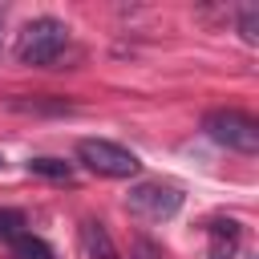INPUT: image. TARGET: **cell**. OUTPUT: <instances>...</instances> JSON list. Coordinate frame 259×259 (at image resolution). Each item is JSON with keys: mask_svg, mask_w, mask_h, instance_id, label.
<instances>
[{"mask_svg": "<svg viewBox=\"0 0 259 259\" xmlns=\"http://www.w3.org/2000/svg\"><path fill=\"white\" fill-rule=\"evenodd\" d=\"M81 247H85V255H89V259H117V251H113V243H109L105 227H101V223H93V219H85V223H81Z\"/></svg>", "mask_w": 259, "mask_h": 259, "instance_id": "5", "label": "cell"}, {"mask_svg": "<svg viewBox=\"0 0 259 259\" xmlns=\"http://www.w3.org/2000/svg\"><path fill=\"white\" fill-rule=\"evenodd\" d=\"M16 235H24V214L20 210H0V239H16Z\"/></svg>", "mask_w": 259, "mask_h": 259, "instance_id": "10", "label": "cell"}, {"mask_svg": "<svg viewBox=\"0 0 259 259\" xmlns=\"http://www.w3.org/2000/svg\"><path fill=\"white\" fill-rule=\"evenodd\" d=\"M0 166H4V158H0Z\"/></svg>", "mask_w": 259, "mask_h": 259, "instance_id": "13", "label": "cell"}, {"mask_svg": "<svg viewBox=\"0 0 259 259\" xmlns=\"http://www.w3.org/2000/svg\"><path fill=\"white\" fill-rule=\"evenodd\" d=\"M138 259H162V251H158L150 239H138Z\"/></svg>", "mask_w": 259, "mask_h": 259, "instance_id": "12", "label": "cell"}, {"mask_svg": "<svg viewBox=\"0 0 259 259\" xmlns=\"http://www.w3.org/2000/svg\"><path fill=\"white\" fill-rule=\"evenodd\" d=\"M202 130H206L210 142H219L235 154H255L259 150V125L243 109H210L202 117Z\"/></svg>", "mask_w": 259, "mask_h": 259, "instance_id": "2", "label": "cell"}, {"mask_svg": "<svg viewBox=\"0 0 259 259\" xmlns=\"http://www.w3.org/2000/svg\"><path fill=\"white\" fill-rule=\"evenodd\" d=\"M12 109H20V113H65V109H73V105H69L65 97H53V101H36V97L24 101V97H16Z\"/></svg>", "mask_w": 259, "mask_h": 259, "instance_id": "9", "label": "cell"}, {"mask_svg": "<svg viewBox=\"0 0 259 259\" xmlns=\"http://www.w3.org/2000/svg\"><path fill=\"white\" fill-rule=\"evenodd\" d=\"M125 206L150 223H162V219H174L182 210V190L178 186H166V182H138L130 194H125Z\"/></svg>", "mask_w": 259, "mask_h": 259, "instance_id": "4", "label": "cell"}, {"mask_svg": "<svg viewBox=\"0 0 259 259\" xmlns=\"http://www.w3.org/2000/svg\"><path fill=\"white\" fill-rule=\"evenodd\" d=\"M77 158L93 174H101V178H134L142 170L138 154L125 150V146H117V142H109V138H85V142H77Z\"/></svg>", "mask_w": 259, "mask_h": 259, "instance_id": "3", "label": "cell"}, {"mask_svg": "<svg viewBox=\"0 0 259 259\" xmlns=\"http://www.w3.org/2000/svg\"><path fill=\"white\" fill-rule=\"evenodd\" d=\"M69 45V24L57 16H36L16 36V61L20 65H53Z\"/></svg>", "mask_w": 259, "mask_h": 259, "instance_id": "1", "label": "cell"}, {"mask_svg": "<svg viewBox=\"0 0 259 259\" xmlns=\"http://www.w3.org/2000/svg\"><path fill=\"white\" fill-rule=\"evenodd\" d=\"M239 32H243L247 45L259 40V12H255V8H243V12H239Z\"/></svg>", "mask_w": 259, "mask_h": 259, "instance_id": "11", "label": "cell"}, {"mask_svg": "<svg viewBox=\"0 0 259 259\" xmlns=\"http://www.w3.org/2000/svg\"><path fill=\"white\" fill-rule=\"evenodd\" d=\"M8 247H12V255H16V259H53V247H49L45 239L28 235V231H24V235H16Z\"/></svg>", "mask_w": 259, "mask_h": 259, "instance_id": "7", "label": "cell"}, {"mask_svg": "<svg viewBox=\"0 0 259 259\" xmlns=\"http://www.w3.org/2000/svg\"><path fill=\"white\" fill-rule=\"evenodd\" d=\"M239 243V223L235 219H214L210 223V259H231Z\"/></svg>", "mask_w": 259, "mask_h": 259, "instance_id": "6", "label": "cell"}, {"mask_svg": "<svg viewBox=\"0 0 259 259\" xmlns=\"http://www.w3.org/2000/svg\"><path fill=\"white\" fill-rule=\"evenodd\" d=\"M28 174H40V178H53V182H69L73 166L61 162V158H28Z\"/></svg>", "mask_w": 259, "mask_h": 259, "instance_id": "8", "label": "cell"}]
</instances>
